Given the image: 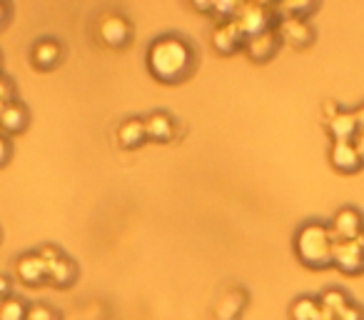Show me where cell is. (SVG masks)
Here are the masks:
<instances>
[{
	"label": "cell",
	"mask_w": 364,
	"mask_h": 320,
	"mask_svg": "<svg viewBox=\"0 0 364 320\" xmlns=\"http://www.w3.org/2000/svg\"><path fill=\"white\" fill-rule=\"evenodd\" d=\"M11 290H13L11 278H6V275H0V300L11 298Z\"/></svg>",
	"instance_id": "28"
},
{
	"label": "cell",
	"mask_w": 364,
	"mask_h": 320,
	"mask_svg": "<svg viewBox=\"0 0 364 320\" xmlns=\"http://www.w3.org/2000/svg\"><path fill=\"white\" fill-rule=\"evenodd\" d=\"M26 320H55V313H53L48 305L36 303V305H28Z\"/></svg>",
	"instance_id": "23"
},
{
	"label": "cell",
	"mask_w": 364,
	"mask_h": 320,
	"mask_svg": "<svg viewBox=\"0 0 364 320\" xmlns=\"http://www.w3.org/2000/svg\"><path fill=\"white\" fill-rule=\"evenodd\" d=\"M75 263H73L68 255H63L60 260H55V263L48 268V280H50L55 288H70L73 283H75Z\"/></svg>",
	"instance_id": "18"
},
{
	"label": "cell",
	"mask_w": 364,
	"mask_h": 320,
	"mask_svg": "<svg viewBox=\"0 0 364 320\" xmlns=\"http://www.w3.org/2000/svg\"><path fill=\"white\" fill-rule=\"evenodd\" d=\"M317 300H319V305H322L324 310H329V313H334V315H339L349 303H352V298H349L347 290L337 288V285H329V288H324L322 293L317 295Z\"/></svg>",
	"instance_id": "19"
},
{
	"label": "cell",
	"mask_w": 364,
	"mask_h": 320,
	"mask_svg": "<svg viewBox=\"0 0 364 320\" xmlns=\"http://www.w3.org/2000/svg\"><path fill=\"white\" fill-rule=\"evenodd\" d=\"M193 8H195V11H200V13H213V3H198V0H195Z\"/></svg>",
	"instance_id": "31"
},
{
	"label": "cell",
	"mask_w": 364,
	"mask_h": 320,
	"mask_svg": "<svg viewBox=\"0 0 364 320\" xmlns=\"http://www.w3.org/2000/svg\"><path fill=\"white\" fill-rule=\"evenodd\" d=\"M319 300L314 295H299L289 305V320H317L319 318Z\"/></svg>",
	"instance_id": "20"
},
{
	"label": "cell",
	"mask_w": 364,
	"mask_h": 320,
	"mask_svg": "<svg viewBox=\"0 0 364 320\" xmlns=\"http://www.w3.org/2000/svg\"><path fill=\"white\" fill-rule=\"evenodd\" d=\"M332 268H337L344 275L364 273V233L354 240H334Z\"/></svg>",
	"instance_id": "4"
},
{
	"label": "cell",
	"mask_w": 364,
	"mask_h": 320,
	"mask_svg": "<svg viewBox=\"0 0 364 320\" xmlns=\"http://www.w3.org/2000/svg\"><path fill=\"white\" fill-rule=\"evenodd\" d=\"M329 230L334 240H354L364 233V213L354 205H342L329 218Z\"/></svg>",
	"instance_id": "5"
},
{
	"label": "cell",
	"mask_w": 364,
	"mask_h": 320,
	"mask_svg": "<svg viewBox=\"0 0 364 320\" xmlns=\"http://www.w3.org/2000/svg\"><path fill=\"white\" fill-rule=\"evenodd\" d=\"M147 68L162 83H180L193 73L195 51L185 38L162 36L147 48Z\"/></svg>",
	"instance_id": "1"
},
{
	"label": "cell",
	"mask_w": 364,
	"mask_h": 320,
	"mask_svg": "<svg viewBox=\"0 0 364 320\" xmlns=\"http://www.w3.org/2000/svg\"><path fill=\"white\" fill-rule=\"evenodd\" d=\"M8 103H13V86L6 78H0V105H8Z\"/></svg>",
	"instance_id": "26"
},
{
	"label": "cell",
	"mask_w": 364,
	"mask_h": 320,
	"mask_svg": "<svg viewBox=\"0 0 364 320\" xmlns=\"http://www.w3.org/2000/svg\"><path fill=\"white\" fill-rule=\"evenodd\" d=\"M0 108H3V105H0Z\"/></svg>",
	"instance_id": "34"
},
{
	"label": "cell",
	"mask_w": 364,
	"mask_h": 320,
	"mask_svg": "<svg viewBox=\"0 0 364 320\" xmlns=\"http://www.w3.org/2000/svg\"><path fill=\"white\" fill-rule=\"evenodd\" d=\"M28 305L23 298H6L0 300V320H26Z\"/></svg>",
	"instance_id": "22"
},
{
	"label": "cell",
	"mask_w": 364,
	"mask_h": 320,
	"mask_svg": "<svg viewBox=\"0 0 364 320\" xmlns=\"http://www.w3.org/2000/svg\"><path fill=\"white\" fill-rule=\"evenodd\" d=\"M277 16L279 18H299V21H309L314 11H317V3H307V0H299V3H279Z\"/></svg>",
	"instance_id": "21"
},
{
	"label": "cell",
	"mask_w": 364,
	"mask_h": 320,
	"mask_svg": "<svg viewBox=\"0 0 364 320\" xmlns=\"http://www.w3.org/2000/svg\"><path fill=\"white\" fill-rule=\"evenodd\" d=\"M277 33L279 43H287L292 48H309L314 43V28L309 21H299V18H279L277 21Z\"/></svg>",
	"instance_id": "6"
},
{
	"label": "cell",
	"mask_w": 364,
	"mask_h": 320,
	"mask_svg": "<svg viewBox=\"0 0 364 320\" xmlns=\"http://www.w3.org/2000/svg\"><path fill=\"white\" fill-rule=\"evenodd\" d=\"M337 320H364V308L352 300V303H349L347 308L337 315Z\"/></svg>",
	"instance_id": "24"
},
{
	"label": "cell",
	"mask_w": 364,
	"mask_h": 320,
	"mask_svg": "<svg viewBox=\"0 0 364 320\" xmlns=\"http://www.w3.org/2000/svg\"><path fill=\"white\" fill-rule=\"evenodd\" d=\"M145 120V135L152 143H170L175 135V118L165 110H152Z\"/></svg>",
	"instance_id": "11"
},
{
	"label": "cell",
	"mask_w": 364,
	"mask_h": 320,
	"mask_svg": "<svg viewBox=\"0 0 364 320\" xmlns=\"http://www.w3.org/2000/svg\"><path fill=\"white\" fill-rule=\"evenodd\" d=\"M16 275L21 283L38 285L48 278V265H46V260L38 255V250H31V253H23L21 258L16 260Z\"/></svg>",
	"instance_id": "9"
},
{
	"label": "cell",
	"mask_w": 364,
	"mask_h": 320,
	"mask_svg": "<svg viewBox=\"0 0 364 320\" xmlns=\"http://www.w3.org/2000/svg\"><path fill=\"white\" fill-rule=\"evenodd\" d=\"M324 128H327V135L332 138V143H344V140H352L359 135V125H357V118H354L352 110H339L337 115H332L329 120H324Z\"/></svg>",
	"instance_id": "10"
},
{
	"label": "cell",
	"mask_w": 364,
	"mask_h": 320,
	"mask_svg": "<svg viewBox=\"0 0 364 320\" xmlns=\"http://www.w3.org/2000/svg\"><path fill=\"white\" fill-rule=\"evenodd\" d=\"M147 140L145 135V120L142 118H127L117 128V145L125 148V150H135L137 145Z\"/></svg>",
	"instance_id": "16"
},
{
	"label": "cell",
	"mask_w": 364,
	"mask_h": 320,
	"mask_svg": "<svg viewBox=\"0 0 364 320\" xmlns=\"http://www.w3.org/2000/svg\"><path fill=\"white\" fill-rule=\"evenodd\" d=\"M279 48V38L274 31H264L259 36H252L245 41V53L250 56V61L255 63H264L277 53Z\"/></svg>",
	"instance_id": "12"
},
{
	"label": "cell",
	"mask_w": 364,
	"mask_h": 320,
	"mask_svg": "<svg viewBox=\"0 0 364 320\" xmlns=\"http://www.w3.org/2000/svg\"><path fill=\"white\" fill-rule=\"evenodd\" d=\"M319 308H322V305H319ZM317 320H337V315H334V313H329V310H319V318Z\"/></svg>",
	"instance_id": "33"
},
{
	"label": "cell",
	"mask_w": 364,
	"mask_h": 320,
	"mask_svg": "<svg viewBox=\"0 0 364 320\" xmlns=\"http://www.w3.org/2000/svg\"><path fill=\"white\" fill-rule=\"evenodd\" d=\"M354 118H357V125H359V130H364V103H359L357 108H354Z\"/></svg>",
	"instance_id": "29"
},
{
	"label": "cell",
	"mask_w": 364,
	"mask_h": 320,
	"mask_svg": "<svg viewBox=\"0 0 364 320\" xmlns=\"http://www.w3.org/2000/svg\"><path fill=\"white\" fill-rule=\"evenodd\" d=\"M11 153H13V148H11V143H8V138L0 133V165H6L8 160H11Z\"/></svg>",
	"instance_id": "27"
},
{
	"label": "cell",
	"mask_w": 364,
	"mask_h": 320,
	"mask_svg": "<svg viewBox=\"0 0 364 320\" xmlns=\"http://www.w3.org/2000/svg\"><path fill=\"white\" fill-rule=\"evenodd\" d=\"M274 16H277V8L267 6V3H240L232 23L242 33L245 41H247V38L259 36L264 31H272L269 26H272Z\"/></svg>",
	"instance_id": "3"
},
{
	"label": "cell",
	"mask_w": 364,
	"mask_h": 320,
	"mask_svg": "<svg viewBox=\"0 0 364 320\" xmlns=\"http://www.w3.org/2000/svg\"><path fill=\"white\" fill-rule=\"evenodd\" d=\"M38 255H41L43 260H46V265L50 268L55 260H60L63 258V253H60V248H55V245H43V248H38Z\"/></svg>",
	"instance_id": "25"
},
{
	"label": "cell",
	"mask_w": 364,
	"mask_h": 320,
	"mask_svg": "<svg viewBox=\"0 0 364 320\" xmlns=\"http://www.w3.org/2000/svg\"><path fill=\"white\" fill-rule=\"evenodd\" d=\"M354 148H357L359 158H362V163H364V130H359V135L354 138Z\"/></svg>",
	"instance_id": "30"
},
{
	"label": "cell",
	"mask_w": 364,
	"mask_h": 320,
	"mask_svg": "<svg viewBox=\"0 0 364 320\" xmlns=\"http://www.w3.org/2000/svg\"><path fill=\"white\" fill-rule=\"evenodd\" d=\"M8 13H11V8H8L6 3H0V28L6 26V21H8Z\"/></svg>",
	"instance_id": "32"
},
{
	"label": "cell",
	"mask_w": 364,
	"mask_h": 320,
	"mask_svg": "<svg viewBox=\"0 0 364 320\" xmlns=\"http://www.w3.org/2000/svg\"><path fill=\"white\" fill-rule=\"evenodd\" d=\"M247 305V295L237 288H230L223 293V298L215 305V315L218 320H237L242 315V308Z\"/></svg>",
	"instance_id": "15"
},
{
	"label": "cell",
	"mask_w": 364,
	"mask_h": 320,
	"mask_svg": "<svg viewBox=\"0 0 364 320\" xmlns=\"http://www.w3.org/2000/svg\"><path fill=\"white\" fill-rule=\"evenodd\" d=\"M242 41H245L242 33L237 31V26H235L232 21L220 23V26L213 31V46H215V51L223 53V56H232Z\"/></svg>",
	"instance_id": "14"
},
{
	"label": "cell",
	"mask_w": 364,
	"mask_h": 320,
	"mask_svg": "<svg viewBox=\"0 0 364 320\" xmlns=\"http://www.w3.org/2000/svg\"><path fill=\"white\" fill-rule=\"evenodd\" d=\"M332 250L334 238L329 223L322 220H307L294 233V255L309 270H327L332 268Z\"/></svg>",
	"instance_id": "2"
},
{
	"label": "cell",
	"mask_w": 364,
	"mask_h": 320,
	"mask_svg": "<svg viewBox=\"0 0 364 320\" xmlns=\"http://www.w3.org/2000/svg\"><path fill=\"white\" fill-rule=\"evenodd\" d=\"M97 33L107 48H125L130 43L132 26L127 23V18L117 16V13H105L97 23Z\"/></svg>",
	"instance_id": "7"
},
{
	"label": "cell",
	"mask_w": 364,
	"mask_h": 320,
	"mask_svg": "<svg viewBox=\"0 0 364 320\" xmlns=\"http://www.w3.org/2000/svg\"><path fill=\"white\" fill-rule=\"evenodd\" d=\"M60 58H63V48H60V43L53 41V38L38 41L31 51V61L38 71H53V68L60 63Z\"/></svg>",
	"instance_id": "13"
},
{
	"label": "cell",
	"mask_w": 364,
	"mask_h": 320,
	"mask_svg": "<svg viewBox=\"0 0 364 320\" xmlns=\"http://www.w3.org/2000/svg\"><path fill=\"white\" fill-rule=\"evenodd\" d=\"M329 165L342 175H354L364 168L362 158H359L352 140L332 143V145H329Z\"/></svg>",
	"instance_id": "8"
},
{
	"label": "cell",
	"mask_w": 364,
	"mask_h": 320,
	"mask_svg": "<svg viewBox=\"0 0 364 320\" xmlns=\"http://www.w3.org/2000/svg\"><path fill=\"white\" fill-rule=\"evenodd\" d=\"M28 125V110L23 103H8L0 108V130L13 135V133H23Z\"/></svg>",
	"instance_id": "17"
}]
</instances>
